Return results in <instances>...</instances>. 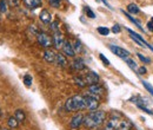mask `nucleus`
Masks as SVG:
<instances>
[{
    "mask_svg": "<svg viewBox=\"0 0 153 130\" xmlns=\"http://www.w3.org/2000/svg\"><path fill=\"white\" fill-rule=\"evenodd\" d=\"M98 32L100 33L101 35H108V33H110V30H108L107 27L100 26V27H98Z\"/></svg>",
    "mask_w": 153,
    "mask_h": 130,
    "instance_id": "c85d7f7f",
    "label": "nucleus"
},
{
    "mask_svg": "<svg viewBox=\"0 0 153 130\" xmlns=\"http://www.w3.org/2000/svg\"><path fill=\"white\" fill-rule=\"evenodd\" d=\"M1 115H2V112H1V109H0V116H1Z\"/></svg>",
    "mask_w": 153,
    "mask_h": 130,
    "instance_id": "58836bf2",
    "label": "nucleus"
},
{
    "mask_svg": "<svg viewBox=\"0 0 153 130\" xmlns=\"http://www.w3.org/2000/svg\"><path fill=\"white\" fill-rule=\"evenodd\" d=\"M52 38H53V45H54L56 49H60V47H62L65 40H64V37H62V34H61L60 31L54 32V34H53Z\"/></svg>",
    "mask_w": 153,
    "mask_h": 130,
    "instance_id": "6e6552de",
    "label": "nucleus"
},
{
    "mask_svg": "<svg viewBox=\"0 0 153 130\" xmlns=\"http://www.w3.org/2000/svg\"><path fill=\"white\" fill-rule=\"evenodd\" d=\"M83 123H84V115L79 112V114H75V115L71 118V121H70V127L73 130H75V129H78Z\"/></svg>",
    "mask_w": 153,
    "mask_h": 130,
    "instance_id": "0eeeda50",
    "label": "nucleus"
},
{
    "mask_svg": "<svg viewBox=\"0 0 153 130\" xmlns=\"http://www.w3.org/2000/svg\"><path fill=\"white\" fill-rule=\"evenodd\" d=\"M38 41H39V44L42 46V47H45V49H50L52 45H53V38L51 37V35H48L47 33L45 32H40L38 33Z\"/></svg>",
    "mask_w": 153,
    "mask_h": 130,
    "instance_id": "20e7f679",
    "label": "nucleus"
},
{
    "mask_svg": "<svg viewBox=\"0 0 153 130\" xmlns=\"http://www.w3.org/2000/svg\"><path fill=\"white\" fill-rule=\"evenodd\" d=\"M143 85H144V88H145V89H146V90L153 96V86L152 85H151L150 83H147V82H143Z\"/></svg>",
    "mask_w": 153,
    "mask_h": 130,
    "instance_id": "c756f323",
    "label": "nucleus"
},
{
    "mask_svg": "<svg viewBox=\"0 0 153 130\" xmlns=\"http://www.w3.org/2000/svg\"><path fill=\"white\" fill-rule=\"evenodd\" d=\"M137 105H138V106H139L144 112H146V114H149V115H153V111L151 110V109H149L145 104H137Z\"/></svg>",
    "mask_w": 153,
    "mask_h": 130,
    "instance_id": "bb28decb",
    "label": "nucleus"
},
{
    "mask_svg": "<svg viewBox=\"0 0 153 130\" xmlns=\"http://www.w3.org/2000/svg\"><path fill=\"white\" fill-rule=\"evenodd\" d=\"M132 129V123L127 120H124L119 123V126L117 127L116 130H131Z\"/></svg>",
    "mask_w": 153,
    "mask_h": 130,
    "instance_id": "a211bd4d",
    "label": "nucleus"
},
{
    "mask_svg": "<svg viewBox=\"0 0 153 130\" xmlns=\"http://www.w3.org/2000/svg\"><path fill=\"white\" fill-rule=\"evenodd\" d=\"M85 81H86V84H89V85L98 84V82H99V76H98L94 71H90V72L86 73Z\"/></svg>",
    "mask_w": 153,
    "mask_h": 130,
    "instance_id": "1a4fd4ad",
    "label": "nucleus"
},
{
    "mask_svg": "<svg viewBox=\"0 0 153 130\" xmlns=\"http://www.w3.org/2000/svg\"><path fill=\"white\" fill-rule=\"evenodd\" d=\"M137 56H138V58H139L143 63H145V64H150V63H151V59L147 58V57H145V56H143L141 53H137Z\"/></svg>",
    "mask_w": 153,
    "mask_h": 130,
    "instance_id": "cd10ccee",
    "label": "nucleus"
},
{
    "mask_svg": "<svg viewBox=\"0 0 153 130\" xmlns=\"http://www.w3.org/2000/svg\"><path fill=\"white\" fill-rule=\"evenodd\" d=\"M6 0H1L0 1V11L2 12V13H5L6 12Z\"/></svg>",
    "mask_w": 153,
    "mask_h": 130,
    "instance_id": "72a5a7b5",
    "label": "nucleus"
},
{
    "mask_svg": "<svg viewBox=\"0 0 153 130\" xmlns=\"http://www.w3.org/2000/svg\"><path fill=\"white\" fill-rule=\"evenodd\" d=\"M2 130H10V129H2Z\"/></svg>",
    "mask_w": 153,
    "mask_h": 130,
    "instance_id": "ea45409f",
    "label": "nucleus"
},
{
    "mask_svg": "<svg viewBox=\"0 0 153 130\" xmlns=\"http://www.w3.org/2000/svg\"><path fill=\"white\" fill-rule=\"evenodd\" d=\"M124 61H125V63L128 65L132 70H137V71H138V65H137V63H135L133 59H131V58H125Z\"/></svg>",
    "mask_w": 153,
    "mask_h": 130,
    "instance_id": "5701e85b",
    "label": "nucleus"
},
{
    "mask_svg": "<svg viewBox=\"0 0 153 130\" xmlns=\"http://www.w3.org/2000/svg\"><path fill=\"white\" fill-rule=\"evenodd\" d=\"M127 11L131 13V14H138L139 13V7L135 5V4H130L128 6H127Z\"/></svg>",
    "mask_w": 153,
    "mask_h": 130,
    "instance_id": "4be33fe9",
    "label": "nucleus"
},
{
    "mask_svg": "<svg viewBox=\"0 0 153 130\" xmlns=\"http://www.w3.org/2000/svg\"><path fill=\"white\" fill-rule=\"evenodd\" d=\"M56 63H57V65H59L60 67H66L67 64H68L66 57H65L62 53H60V52L56 55Z\"/></svg>",
    "mask_w": 153,
    "mask_h": 130,
    "instance_id": "dca6fc26",
    "label": "nucleus"
},
{
    "mask_svg": "<svg viewBox=\"0 0 153 130\" xmlns=\"http://www.w3.org/2000/svg\"><path fill=\"white\" fill-rule=\"evenodd\" d=\"M138 72H139V75H145L147 72V70H146V67L141 66V67H138Z\"/></svg>",
    "mask_w": 153,
    "mask_h": 130,
    "instance_id": "e433bc0d",
    "label": "nucleus"
},
{
    "mask_svg": "<svg viewBox=\"0 0 153 130\" xmlns=\"http://www.w3.org/2000/svg\"><path fill=\"white\" fill-rule=\"evenodd\" d=\"M104 88L99 84H93V85H89V89H87V95L92 96V97L97 98V99H100L104 95Z\"/></svg>",
    "mask_w": 153,
    "mask_h": 130,
    "instance_id": "7ed1b4c3",
    "label": "nucleus"
},
{
    "mask_svg": "<svg viewBox=\"0 0 153 130\" xmlns=\"http://www.w3.org/2000/svg\"><path fill=\"white\" fill-rule=\"evenodd\" d=\"M122 13H125V11H122ZM125 16H126V17H127V18H128V19H130L132 23H134V24H135V25H137V26H138L140 30H144V29H143V26H141V25H140V24H139V23H138V21H137V20H135L133 17H131L128 13H125Z\"/></svg>",
    "mask_w": 153,
    "mask_h": 130,
    "instance_id": "393cba45",
    "label": "nucleus"
},
{
    "mask_svg": "<svg viewBox=\"0 0 153 130\" xmlns=\"http://www.w3.org/2000/svg\"><path fill=\"white\" fill-rule=\"evenodd\" d=\"M25 5L29 7V8H37L41 5V0H24Z\"/></svg>",
    "mask_w": 153,
    "mask_h": 130,
    "instance_id": "6ab92c4d",
    "label": "nucleus"
},
{
    "mask_svg": "<svg viewBox=\"0 0 153 130\" xmlns=\"http://www.w3.org/2000/svg\"><path fill=\"white\" fill-rule=\"evenodd\" d=\"M99 57H100V59L102 61V63L106 65V66H108V65H110V61H108L104 55H101V53H100V55H99Z\"/></svg>",
    "mask_w": 153,
    "mask_h": 130,
    "instance_id": "f704fd0d",
    "label": "nucleus"
},
{
    "mask_svg": "<svg viewBox=\"0 0 153 130\" xmlns=\"http://www.w3.org/2000/svg\"><path fill=\"white\" fill-rule=\"evenodd\" d=\"M58 21H54V23H52L51 24V30L53 31V32H57V31H59V26H58Z\"/></svg>",
    "mask_w": 153,
    "mask_h": 130,
    "instance_id": "473e14b6",
    "label": "nucleus"
},
{
    "mask_svg": "<svg viewBox=\"0 0 153 130\" xmlns=\"http://www.w3.org/2000/svg\"><path fill=\"white\" fill-rule=\"evenodd\" d=\"M120 31H122V30H120V26H119L118 24H116V25L112 27V32L113 33H119Z\"/></svg>",
    "mask_w": 153,
    "mask_h": 130,
    "instance_id": "c9c22d12",
    "label": "nucleus"
},
{
    "mask_svg": "<svg viewBox=\"0 0 153 130\" xmlns=\"http://www.w3.org/2000/svg\"><path fill=\"white\" fill-rule=\"evenodd\" d=\"M86 67L85 65V62L83 58H75L73 62H72V69L75 70V71H81Z\"/></svg>",
    "mask_w": 153,
    "mask_h": 130,
    "instance_id": "ddd939ff",
    "label": "nucleus"
},
{
    "mask_svg": "<svg viewBox=\"0 0 153 130\" xmlns=\"http://www.w3.org/2000/svg\"><path fill=\"white\" fill-rule=\"evenodd\" d=\"M48 2H50V5H51L52 7H54V8H58V7L60 6L61 0H48Z\"/></svg>",
    "mask_w": 153,
    "mask_h": 130,
    "instance_id": "7c9ffc66",
    "label": "nucleus"
},
{
    "mask_svg": "<svg viewBox=\"0 0 153 130\" xmlns=\"http://www.w3.org/2000/svg\"><path fill=\"white\" fill-rule=\"evenodd\" d=\"M99 106V99L92 97V96H84V108L85 110H97V108Z\"/></svg>",
    "mask_w": 153,
    "mask_h": 130,
    "instance_id": "39448f33",
    "label": "nucleus"
},
{
    "mask_svg": "<svg viewBox=\"0 0 153 130\" xmlns=\"http://www.w3.org/2000/svg\"><path fill=\"white\" fill-rule=\"evenodd\" d=\"M14 117L19 121V123H20V122H24V121L26 120V115H25L24 110H21V109L15 110V112H14Z\"/></svg>",
    "mask_w": 153,
    "mask_h": 130,
    "instance_id": "412c9836",
    "label": "nucleus"
},
{
    "mask_svg": "<svg viewBox=\"0 0 153 130\" xmlns=\"http://www.w3.org/2000/svg\"><path fill=\"white\" fill-rule=\"evenodd\" d=\"M128 33L131 34V37H134V38H137V39H138V40H139V41H140V43H141V44H143V45H144L145 47H147V49H150L151 51H153V46H151V45H150V44H149L147 41H145V40H144V38H143V37H141L140 34H138V33L133 32L132 30H128Z\"/></svg>",
    "mask_w": 153,
    "mask_h": 130,
    "instance_id": "2eb2a0df",
    "label": "nucleus"
},
{
    "mask_svg": "<svg viewBox=\"0 0 153 130\" xmlns=\"http://www.w3.org/2000/svg\"><path fill=\"white\" fill-rule=\"evenodd\" d=\"M24 83H25V85L27 86V88H30L31 85H32V77H31V75H25L24 76Z\"/></svg>",
    "mask_w": 153,
    "mask_h": 130,
    "instance_id": "a878e982",
    "label": "nucleus"
},
{
    "mask_svg": "<svg viewBox=\"0 0 153 130\" xmlns=\"http://www.w3.org/2000/svg\"><path fill=\"white\" fill-rule=\"evenodd\" d=\"M65 110L66 111L85 110V108H84V96H81V95H74V96L70 97L65 102Z\"/></svg>",
    "mask_w": 153,
    "mask_h": 130,
    "instance_id": "f03ea898",
    "label": "nucleus"
},
{
    "mask_svg": "<svg viewBox=\"0 0 153 130\" xmlns=\"http://www.w3.org/2000/svg\"><path fill=\"white\" fill-rule=\"evenodd\" d=\"M108 49L116 55V56H118V57H120L122 59H125V58H128L130 57V52L127 51V50H125V49H122L120 46H116V45H108Z\"/></svg>",
    "mask_w": 153,
    "mask_h": 130,
    "instance_id": "423d86ee",
    "label": "nucleus"
},
{
    "mask_svg": "<svg viewBox=\"0 0 153 130\" xmlns=\"http://www.w3.org/2000/svg\"><path fill=\"white\" fill-rule=\"evenodd\" d=\"M73 82H74V84L78 85L79 88H85V86L87 85L85 78L81 77V76H74V77H73Z\"/></svg>",
    "mask_w": 153,
    "mask_h": 130,
    "instance_id": "f3484780",
    "label": "nucleus"
},
{
    "mask_svg": "<svg viewBox=\"0 0 153 130\" xmlns=\"http://www.w3.org/2000/svg\"><path fill=\"white\" fill-rule=\"evenodd\" d=\"M81 41L80 40H78V39H75V41H74V45H73V49H74V52L75 53H80L81 52Z\"/></svg>",
    "mask_w": 153,
    "mask_h": 130,
    "instance_id": "b1692460",
    "label": "nucleus"
},
{
    "mask_svg": "<svg viewBox=\"0 0 153 130\" xmlns=\"http://www.w3.org/2000/svg\"><path fill=\"white\" fill-rule=\"evenodd\" d=\"M62 52L66 55V56H68V57H74L75 56V52H74V49H73V45L70 43V41H65L64 43V45H62Z\"/></svg>",
    "mask_w": 153,
    "mask_h": 130,
    "instance_id": "9b49d317",
    "label": "nucleus"
},
{
    "mask_svg": "<svg viewBox=\"0 0 153 130\" xmlns=\"http://www.w3.org/2000/svg\"><path fill=\"white\" fill-rule=\"evenodd\" d=\"M85 11H86V14H87V17H89V18H91V19H94V18H95V14H94V12L92 11V10L90 8V7H89V6H86Z\"/></svg>",
    "mask_w": 153,
    "mask_h": 130,
    "instance_id": "2f4dec72",
    "label": "nucleus"
},
{
    "mask_svg": "<svg viewBox=\"0 0 153 130\" xmlns=\"http://www.w3.org/2000/svg\"><path fill=\"white\" fill-rule=\"evenodd\" d=\"M106 118V114L102 110H93L84 116V124L86 128H95L99 127Z\"/></svg>",
    "mask_w": 153,
    "mask_h": 130,
    "instance_id": "f257e3e1",
    "label": "nucleus"
},
{
    "mask_svg": "<svg viewBox=\"0 0 153 130\" xmlns=\"http://www.w3.org/2000/svg\"><path fill=\"white\" fill-rule=\"evenodd\" d=\"M7 126H8L10 128H12V129H17V128L19 127V121H18L14 116H11V117H8V120H7Z\"/></svg>",
    "mask_w": 153,
    "mask_h": 130,
    "instance_id": "aec40b11",
    "label": "nucleus"
},
{
    "mask_svg": "<svg viewBox=\"0 0 153 130\" xmlns=\"http://www.w3.org/2000/svg\"><path fill=\"white\" fill-rule=\"evenodd\" d=\"M39 18H40V20H41L42 23H45V24H50V23L52 21V16H51V13H50L47 10H42V11L40 12V14H39Z\"/></svg>",
    "mask_w": 153,
    "mask_h": 130,
    "instance_id": "4468645a",
    "label": "nucleus"
},
{
    "mask_svg": "<svg viewBox=\"0 0 153 130\" xmlns=\"http://www.w3.org/2000/svg\"><path fill=\"white\" fill-rule=\"evenodd\" d=\"M56 52L53 51V50H51V49H46L45 51H44V59L47 62V63H53V62H56Z\"/></svg>",
    "mask_w": 153,
    "mask_h": 130,
    "instance_id": "f8f14e48",
    "label": "nucleus"
},
{
    "mask_svg": "<svg viewBox=\"0 0 153 130\" xmlns=\"http://www.w3.org/2000/svg\"><path fill=\"white\" fill-rule=\"evenodd\" d=\"M147 29H149L151 32H153V18L147 23Z\"/></svg>",
    "mask_w": 153,
    "mask_h": 130,
    "instance_id": "4c0bfd02",
    "label": "nucleus"
},
{
    "mask_svg": "<svg viewBox=\"0 0 153 130\" xmlns=\"http://www.w3.org/2000/svg\"><path fill=\"white\" fill-rule=\"evenodd\" d=\"M119 117V116H118ZM118 117H114V115L110 118V121H107V123H106V126H105V129L104 130H116L117 129V127L119 126V123H120V121H119V118Z\"/></svg>",
    "mask_w": 153,
    "mask_h": 130,
    "instance_id": "9d476101",
    "label": "nucleus"
}]
</instances>
